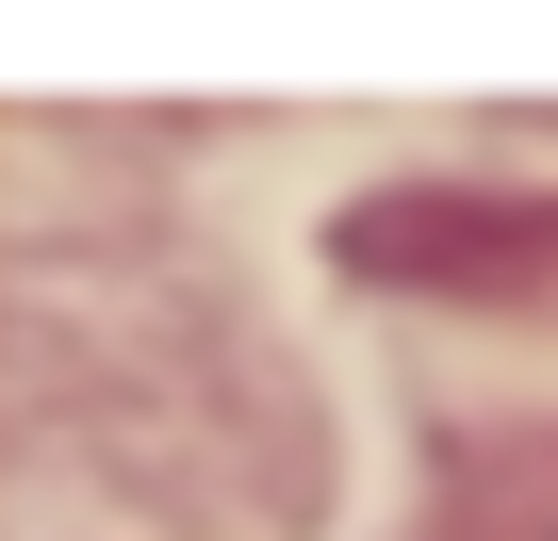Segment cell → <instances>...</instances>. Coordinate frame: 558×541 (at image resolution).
I'll use <instances>...</instances> for the list:
<instances>
[{
    "label": "cell",
    "instance_id": "6da1fadb",
    "mask_svg": "<svg viewBox=\"0 0 558 541\" xmlns=\"http://www.w3.org/2000/svg\"><path fill=\"white\" fill-rule=\"evenodd\" d=\"M362 262L378 280H460V296H558V197H378Z\"/></svg>",
    "mask_w": 558,
    "mask_h": 541
}]
</instances>
